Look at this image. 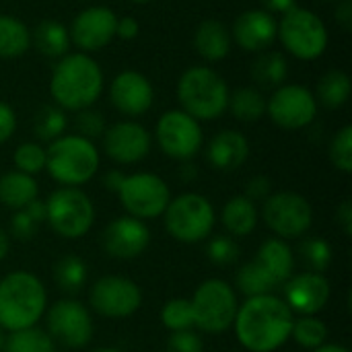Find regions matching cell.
Returning a JSON list of instances; mask_svg holds the SVG:
<instances>
[{"label": "cell", "instance_id": "cell-1", "mask_svg": "<svg viewBox=\"0 0 352 352\" xmlns=\"http://www.w3.org/2000/svg\"><path fill=\"white\" fill-rule=\"evenodd\" d=\"M293 311L274 295L248 297L237 307L235 334L237 340L252 352H274L291 338Z\"/></svg>", "mask_w": 352, "mask_h": 352}, {"label": "cell", "instance_id": "cell-2", "mask_svg": "<svg viewBox=\"0 0 352 352\" xmlns=\"http://www.w3.org/2000/svg\"><path fill=\"white\" fill-rule=\"evenodd\" d=\"M103 91V72L99 64L80 54H66L54 68L50 93L62 109H89Z\"/></svg>", "mask_w": 352, "mask_h": 352}, {"label": "cell", "instance_id": "cell-3", "mask_svg": "<svg viewBox=\"0 0 352 352\" xmlns=\"http://www.w3.org/2000/svg\"><path fill=\"white\" fill-rule=\"evenodd\" d=\"M47 293L31 272H10L0 280V326L6 332L33 328L45 314Z\"/></svg>", "mask_w": 352, "mask_h": 352}, {"label": "cell", "instance_id": "cell-4", "mask_svg": "<svg viewBox=\"0 0 352 352\" xmlns=\"http://www.w3.org/2000/svg\"><path fill=\"white\" fill-rule=\"evenodd\" d=\"M177 99L194 120H217L229 103V87L225 78L206 66L188 68L177 82Z\"/></svg>", "mask_w": 352, "mask_h": 352}, {"label": "cell", "instance_id": "cell-5", "mask_svg": "<svg viewBox=\"0 0 352 352\" xmlns=\"http://www.w3.org/2000/svg\"><path fill=\"white\" fill-rule=\"evenodd\" d=\"M45 169L58 184L76 188L97 173L99 153L89 138L78 134L60 136L45 151Z\"/></svg>", "mask_w": 352, "mask_h": 352}, {"label": "cell", "instance_id": "cell-6", "mask_svg": "<svg viewBox=\"0 0 352 352\" xmlns=\"http://www.w3.org/2000/svg\"><path fill=\"white\" fill-rule=\"evenodd\" d=\"M45 221L64 239H78L95 223V208L91 198L78 188H60L50 194L45 202Z\"/></svg>", "mask_w": 352, "mask_h": 352}, {"label": "cell", "instance_id": "cell-7", "mask_svg": "<svg viewBox=\"0 0 352 352\" xmlns=\"http://www.w3.org/2000/svg\"><path fill=\"white\" fill-rule=\"evenodd\" d=\"M190 303L194 311V328L206 334H219L231 328L239 307L233 287L219 278L202 283Z\"/></svg>", "mask_w": 352, "mask_h": 352}, {"label": "cell", "instance_id": "cell-8", "mask_svg": "<svg viewBox=\"0 0 352 352\" xmlns=\"http://www.w3.org/2000/svg\"><path fill=\"white\" fill-rule=\"evenodd\" d=\"M287 52L299 60H316L328 47V31L324 21L307 8L293 6L278 23V35Z\"/></svg>", "mask_w": 352, "mask_h": 352}, {"label": "cell", "instance_id": "cell-9", "mask_svg": "<svg viewBox=\"0 0 352 352\" xmlns=\"http://www.w3.org/2000/svg\"><path fill=\"white\" fill-rule=\"evenodd\" d=\"M165 227L182 243L206 239L214 227V208L200 194H182L165 208Z\"/></svg>", "mask_w": 352, "mask_h": 352}, {"label": "cell", "instance_id": "cell-10", "mask_svg": "<svg viewBox=\"0 0 352 352\" xmlns=\"http://www.w3.org/2000/svg\"><path fill=\"white\" fill-rule=\"evenodd\" d=\"M262 217L266 221V227L283 239L303 237L314 223L311 204L295 192L270 194L264 200Z\"/></svg>", "mask_w": 352, "mask_h": 352}, {"label": "cell", "instance_id": "cell-11", "mask_svg": "<svg viewBox=\"0 0 352 352\" xmlns=\"http://www.w3.org/2000/svg\"><path fill=\"white\" fill-rule=\"evenodd\" d=\"M124 208L134 219H155L161 217L171 202V192L167 184L155 173H132L124 177L118 192Z\"/></svg>", "mask_w": 352, "mask_h": 352}, {"label": "cell", "instance_id": "cell-12", "mask_svg": "<svg viewBox=\"0 0 352 352\" xmlns=\"http://www.w3.org/2000/svg\"><path fill=\"white\" fill-rule=\"evenodd\" d=\"M157 142L167 157L190 161L202 146V128L184 109H171L157 122Z\"/></svg>", "mask_w": 352, "mask_h": 352}, {"label": "cell", "instance_id": "cell-13", "mask_svg": "<svg viewBox=\"0 0 352 352\" xmlns=\"http://www.w3.org/2000/svg\"><path fill=\"white\" fill-rule=\"evenodd\" d=\"M47 336L64 349H82L93 338L89 309L72 299H62L47 311Z\"/></svg>", "mask_w": 352, "mask_h": 352}, {"label": "cell", "instance_id": "cell-14", "mask_svg": "<svg viewBox=\"0 0 352 352\" xmlns=\"http://www.w3.org/2000/svg\"><path fill=\"white\" fill-rule=\"evenodd\" d=\"M266 113L285 130H301L316 120L318 101L314 93L301 85H280L270 101H266Z\"/></svg>", "mask_w": 352, "mask_h": 352}, {"label": "cell", "instance_id": "cell-15", "mask_svg": "<svg viewBox=\"0 0 352 352\" xmlns=\"http://www.w3.org/2000/svg\"><path fill=\"white\" fill-rule=\"evenodd\" d=\"M142 303L140 287L124 276H103L91 289V307L109 320L130 318Z\"/></svg>", "mask_w": 352, "mask_h": 352}, {"label": "cell", "instance_id": "cell-16", "mask_svg": "<svg viewBox=\"0 0 352 352\" xmlns=\"http://www.w3.org/2000/svg\"><path fill=\"white\" fill-rule=\"evenodd\" d=\"M116 25H118V16L111 8L107 6L85 8L74 16L68 29L70 41L78 45L82 52H97L113 39Z\"/></svg>", "mask_w": 352, "mask_h": 352}, {"label": "cell", "instance_id": "cell-17", "mask_svg": "<svg viewBox=\"0 0 352 352\" xmlns=\"http://www.w3.org/2000/svg\"><path fill=\"white\" fill-rule=\"evenodd\" d=\"M101 243L103 250L118 260H134L140 254H144V250L151 243V231L148 227L134 217H120L113 219L103 235H101Z\"/></svg>", "mask_w": 352, "mask_h": 352}, {"label": "cell", "instance_id": "cell-18", "mask_svg": "<svg viewBox=\"0 0 352 352\" xmlns=\"http://www.w3.org/2000/svg\"><path fill=\"white\" fill-rule=\"evenodd\" d=\"M103 148L116 163L132 165L148 155L151 134L136 122H118L103 132Z\"/></svg>", "mask_w": 352, "mask_h": 352}, {"label": "cell", "instance_id": "cell-19", "mask_svg": "<svg viewBox=\"0 0 352 352\" xmlns=\"http://www.w3.org/2000/svg\"><path fill=\"white\" fill-rule=\"evenodd\" d=\"M285 303L291 311L301 316H316L330 299V283L324 274L303 272L291 276L285 285Z\"/></svg>", "mask_w": 352, "mask_h": 352}, {"label": "cell", "instance_id": "cell-20", "mask_svg": "<svg viewBox=\"0 0 352 352\" xmlns=\"http://www.w3.org/2000/svg\"><path fill=\"white\" fill-rule=\"evenodd\" d=\"M109 97L118 111H122L130 118H136L151 109L155 91H153L151 80L144 74L126 70V72H120L111 80Z\"/></svg>", "mask_w": 352, "mask_h": 352}, {"label": "cell", "instance_id": "cell-21", "mask_svg": "<svg viewBox=\"0 0 352 352\" xmlns=\"http://www.w3.org/2000/svg\"><path fill=\"white\" fill-rule=\"evenodd\" d=\"M278 35V23L264 8H250L233 23V39L245 52H266Z\"/></svg>", "mask_w": 352, "mask_h": 352}, {"label": "cell", "instance_id": "cell-22", "mask_svg": "<svg viewBox=\"0 0 352 352\" xmlns=\"http://www.w3.org/2000/svg\"><path fill=\"white\" fill-rule=\"evenodd\" d=\"M250 155L248 138L237 130H223L219 132L206 148L208 163L219 171H235L239 169Z\"/></svg>", "mask_w": 352, "mask_h": 352}, {"label": "cell", "instance_id": "cell-23", "mask_svg": "<svg viewBox=\"0 0 352 352\" xmlns=\"http://www.w3.org/2000/svg\"><path fill=\"white\" fill-rule=\"evenodd\" d=\"M256 262L266 270V274L270 276L276 289H280L293 276V270H295L293 250L287 245V241L276 239V237L262 243V248L258 250Z\"/></svg>", "mask_w": 352, "mask_h": 352}, {"label": "cell", "instance_id": "cell-24", "mask_svg": "<svg viewBox=\"0 0 352 352\" xmlns=\"http://www.w3.org/2000/svg\"><path fill=\"white\" fill-rule=\"evenodd\" d=\"M194 47L208 62L223 60L231 50V33L221 21L208 19L198 25L194 35Z\"/></svg>", "mask_w": 352, "mask_h": 352}, {"label": "cell", "instance_id": "cell-25", "mask_svg": "<svg viewBox=\"0 0 352 352\" xmlns=\"http://www.w3.org/2000/svg\"><path fill=\"white\" fill-rule=\"evenodd\" d=\"M37 182L33 175L21 171H8L0 175V204L12 210H23L37 198Z\"/></svg>", "mask_w": 352, "mask_h": 352}, {"label": "cell", "instance_id": "cell-26", "mask_svg": "<svg viewBox=\"0 0 352 352\" xmlns=\"http://www.w3.org/2000/svg\"><path fill=\"white\" fill-rule=\"evenodd\" d=\"M223 225L233 237H248L258 225L256 204L245 196L231 198L223 208Z\"/></svg>", "mask_w": 352, "mask_h": 352}, {"label": "cell", "instance_id": "cell-27", "mask_svg": "<svg viewBox=\"0 0 352 352\" xmlns=\"http://www.w3.org/2000/svg\"><path fill=\"white\" fill-rule=\"evenodd\" d=\"M31 41L35 43V47L43 56L60 58V56H66V52L70 47V33L58 21H41L35 27V31L31 35Z\"/></svg>", "mask_w": 352, "mask_h": 352}, {"label": "cell", "instance_id": "cell-28", "mask_svg": "<svg viewBox=\"0 0 352 352\" xmlns=\"http://www.w3.org/2000/svg\"><path fill=\"white\" fill-rule=\"evenodd\" d=\"M316 101H320L328 109L342 107L351 97V76L342 70H330L318 80Z\"/></svg>", "mask_w": 352, "mask_h": 352}, {"label": "cell", "instance_id": "cell-29", "mask_svg": "<svg viewBox=\"0 0 352 352\" xmlns=\"http://www.w3.org/2000/svg\"><path fill=\"white\" fill-rule=\"evenodd\" d=\"M31 45L27 25L14 16L0 14V58H16Z\"/></svg>", "mask_w": 352, "mask_h": 352}, {"label": "cell", "instance_id": "cell-30", "mask_svg": "<svg viewBox=\"0 0 352 352\" xmlns=\"http://www.w3.org/2000/svg\"><path fill=\"white\" fill-rule=\"evenodd\" d=\"M289 74V62L280 52H262L252 64V78L262 87H280Z\"/></svg>", "mask_w": 352, "mask_h": 352}, {"label": "cell", "instance_id": "cell-31", "mask_svg": "<svg viewBox=\"0 0 352 352\" xmlns=\"http://www.w3.org/2000/svg\"><path fill=\"white\" fill-rule=\"evenodd\" d=\"M227 107L241 122H258L266 113V97L254 87H241L233 95L229 93Z\"/></svg>", "mask_w": 352, "mask_h": 352}, {"label": "cell", "instance_id": "cell-32", "mask_svg": "<svg viewBox=\"0 0 352 352\" xmlns=\"http://www.w3.org/2000/svg\"><path fill=\"white\" fill-rule=\"evenodd\" d=\"M87 264L78 256H64L54 264V283L64 293H78L87 285Z\"/></svg>", "mask_w": 352, "mask_h": 352}, {"label": "cell", "instance_id": "cell-33", "mask_svg": "<svg viewBox=\"0 0 352 352\" xmlns=\"http://www.w3.org/2000/svg\"><path fill=\"white\" fill-rule=\"evenodd\" d=\"M235 283L239 293H243L245 297H260V295H272V291H276L274 283L270 280V276L266 274V270L254 260L243 264L237 274H235Z\"/></svg>", "mask_w": 352, "mask_h": 352}, {"label": "cell", "instance_id": "cell-34", "mask_svg": "<svg viewBox=\"0 0 352 352\" xmlns=\"http://www.w3.org/2000/svg\"><path fill=\"white\" fill-rule=\"evenodd\" d=\"M2 352H54V342L47 332L39 328H25L8 332Z\"/></svg>", "mask_w": 352, "mask_h": 352}, {"label": "cell", "instance_id": "cell-35", "mask_svg": "<svg viewBox=\"0 0 352 352\" xmlns=\"http://www.w3.org/2000/svg\"><path fill=\"white\" fill-rule=\"evenodd\" d=\"M291 338L303 346V349H318L326 342L328 338V328L322 320L316 316H301L299 320H293L291 328Z\"/></svg>", "mask_w": 352, "mask_h": 352}, {"label": "cell", "instance_id": "cell-36", "mask_svg": "<svg viewBox=\"0 0 352 352\" xmlns=\"http://www.w3.org/2000/svg\"><path fill=\"white\" fill-rule=\"evenodd\" d=\"M66 130V116L62 111V107L56 105H43L37 116H35V124H33V132L39 140L52 142L56 138L62 136V132Z\"/></svg>", "mask_w": 352, "mask_h": 352}, {"label": "cell", "instance_id": "cell-37", "mask_svg": "<svg viewBox=\"0 0 352 352\" xmlns=\"http://www.w3.org/2000/svg\"><path fill=\"white\" fill-rule=\"evenodd\" d=\"M163 326L169 332H184L194 328V311L188 299H171L161 309Z\"/></svg>", "mask_w": 352, "mask_h": 352}, {"label": "cell", "instance_id": "cell-38", "mask_svg": "<svg viewBox=\"0 0 352 352\" xmlns=\"http://www.w3.org/2000/svg\"><path fill=\"white\" fill-rule=\"evenodd\" d=\"M299 258L305 264L307 272L322 274L332 262V250H330L328 241H324L320 237H314V239H305L299 245Z\"/></svg>", "mask_w": 352, "mask_h": 352}, {"label": "cell", "instance_id": "cell-39", "mask_svg": "<svg viewBox=\"0 0 352 352\" xmlns=\"http://www.w3.org/2000/svg\"><path fill=\"white\" fill-rule=\"evenodd\" d=\"M206 256L217 266H231V264H235L239 260L241 250H239L235 239H231L227 235H217V237H212L208 241Z\"/></svg>", "mask_w": 352, "mask_h": 352}, {"label": "cell", "instance_id": "cell-40", "mask_svg": "<svg viewBox=\"0 0 352 352\" xmlns=\"http://www.w3.org/2000/svg\"><path fill=\"white\" fill-rule=\"evenodd\" d=\"M330 159L342 173L352 171V126H344L330 142Z\"/></svg>", "mask_w": 352, "mask_h": 352}, {"label": "cell", "instance_id": "cell-41", "mask_svg": "<svg viewBox=\"0 0 352 352\" xmlns=\"http://www.w3.org/2000/svg\"><path fill=\"white\" fill-rule=\"evenodd\" d=\"M14 165L16 171L35 175L45 167V151L37 142H25L14 151Z\"/></svg>", "mask_w": 352, "mask_h": 352}, {"label": "cell", "instance_id": "cell-42", "mask_svg": "<svg viewBox=\"0 0 352 352\" xmlns=\"http://www.w3.org/2000/svg\"><path fill=\"white\" fill-rule=\"evenodd\" d=\"M76 128H78V132H80L78 136L93 140V138L103 136V132H105V122H103V118H101L99 111L82 109V111L78 113V118H76Z\"/></svg>", "mask_w": 352, "mask_h": 352}, {"label": "cell", "instance_id": "cell-43", "mask_svg": "<svg viewBox=\"0 0 352 352\" xmlns=\"http://www.w3.org/2000/svg\"><path fill=\"white\" fill-rule=\"evenodd\" d=\"M167 352H204V342L194 330L171 332L167 340Z\"/></svg>", "mask_w": 352, "mask_h": 352}, {"label": "cell", "instance_id": "cell-44", "mask_svg": "<svg viewBox=\"0 0 352 352\" xmlns=\"http://www.w3.org/2000/svg\"><path fill=\"white\" fill-rule=\"evenodd\" d=\"M39 231V223H35L25 210H16L10 221V233L19 241H31Z\"/></svg>", "mask_w": 352, "mask_h": 352}, {"label": "cell", "instance_id": "cell-45", "mask_svg": "<svg viewBox=\"0 0 352 352\" xmlns=\"http://www.w3.org/2000/svg\"><path fill=\"white\" fill-rule=\"evenodd\" d=\"M272 194V182L266 175H256L245 186V198L252 202H264Z\"/></svg>", "mask_w": 352, "mask_h": 352}, {"label": "cell", "instance_id": "cell-46", "mask_svg": "<svg viewBox=\"0 0 352 352\" xmlns=\"http://www.w3.org/2000/svg\"><path fill=\"white\" fill-rule=\"evenodd\" d=\"M14 128H16V118H14L12 107L0 101V144L12 136Z\"/></svg>", "mask_w": 352, "mask_h": 352}, {"label": "cell", "instance_id": "cell-47", "mask_svg": "<svg viewBox=\"0 0 352 352\" xmlns=\"http://www.w3.org/2000/svg\"><path fill=\"white\" fill-rule=\"evenodd\" d=\"M140 31V25L134 16H124V19H118V25H116V35H120L122 39H134Z\"/></svg>", "mask_w": 352, "mask_h": 352}, {"label": "cell", "instance_id": "cell-48", "mask_svg": "<svg viewBox=\"0 0 352 352\" xmlns=\"http://www.w3.org/2000/svg\"><path fill=\"white\" fill-rule=\"evenodd\" d=\"M336 219H338V223H340V227H342V231H344V235H352V202L351 200H344L340 206H338V210H336Z\"/></svg>", "mask_w": 352, "mask_h": 352}, {"label": "cell", "instance_id": "cell-49", "mask_svg": "<svg viewBox=\"0 0 352 352\" xmlns=\"http://www.w3.org/2000/svg\"><path fill=\"white\" fill-rule=\"evenodd\" d=\"M336 21L342 25V29L351 31L352 29V0H342L336 6Z\"/></svg>", "mask_w": 352, "mask_h": 352}, {"label": "cell", "instance_id": "cell-50", "mask_svg": "<svg viewBox=\"0 0 352 352\" xmlns=\"http://www.w3.org/2000/svg\"><path fill=\"white\" fill-rule=\"evenodd\" d=\"M23 210H25L35 223H39V225L45 221V202H41L39 198H35L33 202H29Z\"/></svg>", "mask_w": 352, "mask_h": 352}, {"label": "cell", "instance_id": "cell-51", "mask_svg": "<svg viewBox=\"0 0 352 352\" xmlns=\"http://www.w3.org/2000/svg\"><path fill=\"white\" fill-rule=\"evenodd\" d=\"M124 173L122 171H118V169H113V171H109V173H105V177H103V186L109 190V192H120V188H122V184H124Z\"/></svg>", "mask_w": 352, "mask_h": 352}, {"label": "cell", "instance_id": "cell-52", "mask_svg": "<svg viewBox=\"0 0 352 352\" xmlns=\"http://www.w3.org/2000/svg\"><path fill=\"white\" fill-rule=\"evenodd\" d=\"M264 4V10L268 12H287L295 6V0H262Z\"/></svg>", "mask_w": 352, "mask_h": 352}, {"label": "cell", "instance_id": "cell-53", "mask_svg": "<svg viewBox=\"0 0 352 352\" xmlns=\"http://www.w3.org/2000/svg\"><path fill=\"white\" fill-rule=\"evenodd\" d=\"M179 173H182V179L184 182H192L196 177V167L192 163H184V167H182Z\"/></svg>", "mask_w": 352, "mask_h": 352}, {"label": "cell", "instance_id": "cell-54", "mask_svg": "<svg viewBox=\"0 0 352 352\" xmlns=\"http://www.w3.org/2000/svg\"><path fill=\"white\" fill-rule=\"evenodd\" d=\"M8 245H10V243H8V237H6V233L0 229V262L6 258V254H8Z\"/></svg>", "mask_w": 352, "mask_h": 352}, {"label": "cell", "instance_id": "cell-55", "mask_svg": "<svg viewBox=\"0 0 352 352\" xmlns=\"http://www.w3.org/2000/svg\"><path fill=\"white\" fill-rule=\"evenodd\" d=\"M314 352H349L344 346H338V344H322L318 349H314Z\"/></svg>", "mask_w": 352, "mask_h": 352}, {"label": "cell", "instance_id": "cell-56", "mask_svg": "<svg viewBox=\"0 0 352 352\" xmlns=\"http://www.w3.org/2000/svg\"><path fill=\"white\" fill-rule=\"evenodd\" d=\"M4 340H6V330L0 326V352H2V346H4Z\"/></svg>", "mask_w": 352, "mask_h": 352}, {"label": "cell", "instance_id": "cell-57", "mask_svg": "<svg viewBox=\"0 0 352 352\" xmlns=\"http://www.w3.org/2000/svg\"><path fill=\"white\" fill-rule=\"evenodd\" d=\"M93 352H122V351H118V349H97V351H93Z\"/></svg>", "mask_w": 352, "mask_h": 352}, {"label": "cell", "instance_id": "cell-58", "mask_svg": "<svg viewBox=\"0 0 352 352\" xmlns=\"http://www.w3.org/2000/svg\"><path fill=\"white\" fill-rule=\"evenodd\" d=\"M132 2H140L142 4V2H151V0H132Z\"/></svg>", "mask_w": 352, "mask_h": 352}, {"label": "cell", "instance_id": "cell-59", "mask_svg": "<svg viewBox=\"0 0 352 352\" xmlns=\"http://www.w3.org/2000/svg\"><path fill=\"white\" fill-rule=\"evenodd\" d=\"M54 352H56V351H54Z\"/></svg>", "mask_w": 352, "mask_h": 352}]
</instances>
